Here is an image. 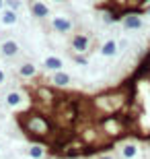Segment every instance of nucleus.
<instances>
[{
  "instance_id": "4be33fe9",
  "label": "nucleus",
  "mask_w": 150,
  "mask_h": 159,
  "mask_svg": "<svg viewBox=\"0 0 150 159\" xmlns=\"http://www.w3.org/2000/svg\"><path fill=\"white\" fill-rule=\"evenodd\" d=\"M6 8V4H4V0H0V11H4Z\"/></svg>"
},
{
  "instance_id": "a211bd4d",
  "label": "nucleus",
  "mask_w": 150,
  "mask_h": 159,
  "mask_svg": "<svg viewBox=\"0 0 150 159\" xmlns=\"http://www.w3.org/2000/svg\"><path fill=\"white\" fill-rule=\"evenodd\" d=\"M140 11H142V15H146V17H150V4H144L142 8H140Z\"/></svg>"
},
{
  "instance_id": "f257e3e1",
  "label": "nucleus",
  "mask_w": 150,
  "mask_h": 159,
  "mask_svg": "<svg viewBox=\"0 0 150 159\" xmlns=\"http://www.w3.org/2000/svg\"><path fill=\"white\" fill-rule=\"evenodd\" d=\"M19 124L23 132L33 141H43V139H49L56 130V122L54 118L45 116L43 112H37V110H29L19 116Z\"/></svg>"
},
{
  "instance_id": "f03ea898",
  "label": "nucleus",
  "mask_w": 150,
  "mask_h": 159,
  "mask_svg": "<svg viewBox=\"0 0 150 159\" xmlns=\"http://www.w3.org/2000/svg\"><path fill=\"white\" fill-rule=\"evenodd\" d=\"M99 130H101V134L105 136V141H117L121 136L127 134V122L123 120V114H109V116H105V118L99 120Z\"/></svg>"
},
{
  "instance_id": "423d86ee",
  "label": "nucleus",
  "mask_w": 150,
  "mask_h": 159,
  "mask_svg": "<svg viewBox=\"0 0 150 159\" xmlns=\"http://www.w3.org/2000/svg\"><path fill=\"white\" fill-rule=\"evenodd\" d=\"M29 12L35 19L45 21V19H49V15H52V8H49L43 0H29Z\"/></svg>"
},
{
  "instance_id": "0eeeda50",
  "label": "nucleus",
  "mask_w": 150,
  "mask_h": 159,
  "mask_svg": "<svg viewBox=\"0 0 150 159\" xmlns=\"http://www.w3.org/2000/svg\"><path fill=\"white\" fill-rule=\"evenodd\" d=\"M0 54H2L4 58H17L19 54H21L19 41L12 39V37H6L4 41H0Z\"/></svg>"
},
{
  "instance_id": "9d476101",
  "label": "nucleus",
  "mask_w": 150,
  "mask_h": 159,
  "mask_svg": "<svg viewBox=\"0 0 150 159\" xmlns=\"http://www.w3.org/2000/svg\"><path fill=\"white\" fill-rule=\"evenodd\" d=\"M43 68L49 72H56V70H64V60L60 58V56H56V54H49V56H45L43 58Z\"/></svg>"
},
{
  "instance_id": "f3484780",
  "label": "nucleus",
  "mask_w": 150,
  "mask_h": 159,
  "mask_svg": "<svg viewBox=\"0 0 150 159\" xmlns=\"http://www.w3.org/2000/svg\"><path fill=\"white\" fill-rule=\"evenodd\" d=\"M6 8H12V11H21L23 8V0H4Z\"/></svg>"
},
{
  "instance_id": "412c9836",
  "label": "nucleus",
  "mask_w": 150,
  "mask_h": 159,
  "mask_svg": "<svg viewBox=\"0 0 150 159\" xmlns=\"http://www.w3.org/2000/svg\"><path fill=\"white\" fill-rule=\"evenodd\" d=\"M52 2H56V4H66L68 0H52Z\"/></svg>"
},
{
  "instance_id": "4468645a",
  "label": "nucleus",
  "mask_w": 150,
  "mask_h": 159,
  "mask_svg": "<svg viewBox=\"0 0 150 159\" xmlns=\"http://www.w3.org/2000/svg\"><path fill=\"white\" fill-rule=\"evenodd\" d=\"M27 155H29L31 159H43L47 155V149L41 145V143H33V145H29V149H27Z\"/></svg>"
},
{
  "instance_id": "ddd939ff",
  "label": "nucleus",
  "mask_w": 150,
  "mask_h": 159,
  "mask_svg": "<svg viewBox=\"0 0 150 159\" xmlns=\"http://www.w3.org/2000/svg\"><path fill=\"white\" fill-rule=\"evenodd\" d=\"M4 101L8 107H21L23 106V93H19V91H8V93L4 95Z\"/></svg>"
},
{
  "instance_id": "39448f33",
  "label": "nucleus",
  "mask_w": 150,
  "mask_h": 159,
  "mask_svg": "<svg viewBox=\"0 0 150 159\" xmlns=\"http://www.w3.org/2000/svg\"><path fill=\"white\" fill-rule=\"evenodd\" d=\"M121 25H123V29L127 31H138L144 27V15L142 11H136V12H126L123 19H121Z\"/></svg>"
},
{
  "instance_id": "6e6552de",
  "label": "nucleus",
  "mask_w": 150,
  "mask_h": 159,
  "mask_svg": "<svg viewBox=\"0 0 150 159\" xmlns=\"http://www.w3.org/2000/svg\"><path fill=\"white\" fill-rule=\"evenodd\" d=\"M117 52H119V46H117L115 39H105L99 48V54L103 56V58H115Z\"/></svg>"
},
{
  "instance_id": "9b49d317",
  "label": "nucleus",
  "mask_w": 150,
  "mask_h": 159,
  "mask_svg": "<svg viewBox=\"0 0 150 159\" xmlns=\"http://www.w3.org/2000/svg\"><path fill=\"white\" fill-rule=\"evenodd\" d=\"M19 75H21L23 79H35V77H39L37 66H35L31 60H27V62H23V64L19 66Z\"/></svg>"
},
{
  "instance_id": "1a4fd4ad",
  "label": "nucleus",
  "mask_w": 150,
  "mask_h": 159,
  "mask_svg": "<svg viewBox=\"0 0 150 159\" xmlns=\"http://www.w3.org/2000/svg\"><path fill=\"white\" fill-rule=\"evenodd\" d=\"M49 83L52 85H56V87H70V83H72V77H70V72H66V70H56L49 77Z\"/></svg>"
},
{
  "instance_id": "f8f14e48",
  "label": "nucleus",
  "mask_w": 150,
  "mask_h": 159,
  "mask_svg": "<svg viewBox=\"0 0 150 159\" xmlns=\"http://www.w3.org/2000/svg\"><path fill=\"white\" fill-rule=\"evenodd\" d=\"M0 21H2V25H6V27L17 25L19 23L17 11H12V8H4V11H0Z\"/></svg>"
},
{
  "instance_id": "dca6fc26",
  "label": "nucleus",
  "mask_w": 150,
  "mask_h": 159,
  "mask_svg": "<svg viewBox=\"0 0 150 159\" xmlns=\"http://www.w3.org/2000/svg\"><path fill=\"white\" fill-rule=\"evenodd\" d=\"M72 54V62L76 66H88L91 60H88V54H76V52H70Z\"/></svg>"
},
{
  "instance_id": "6ab92c4d",
  "label": "nucleus",
  "mask_w": 150,
  "mask_h": 159,
  "mask_svg": "<svg viewBox=\"0 0 150 159\" xmlns=\"http://www.w3.org/2000/svg\"><path fill=\"white\" fill-rule=\"evenodd\" d=\"M4 83H6V72L2 70V68H0V87H2Z\"/></svg>"
},
{
  "instance_id": "20e7f679",
  "label": "nucleus",
  "mask_w": 150,
  "mask_h": 159,
  "mask_svg": "<svg viewBox=\"0 0 150 159\" xmlns=\"http://www.w3.org/2000/svg\"><path fill=\"white\" fill-rule=\"evenodd\" d=\"M49 27H52L56 33H60V35H68V33H72V29H74V23H72L70 17L56 15V17H52V21H49Z\"/></svg>"
},
{
  "instance_id": "aec40b11",
  "label": "nucleus",
  "mask_w": 150,
  "mask_h": 159,
  "mask_svg": "<svg viewBox=\"0 0 150 159\" xmlns=\"http://www.w3.org/2000/svg\"><path fill=\"white\" fill-rule=\"evenodd\" d=\"M99 159H115V157H113V155H107V153H105V155H101Z\"/></svg>"
},
{
  "instance_id": "2eb2a0df",
  "label": "nucleus",
  "mask_w": 150,
  "mask_h": 159,
  "mask_svg": "<svg viewBox=\"0 0 150 159\" xmlns=\"http://www.w3.org/2000/svg\"><path fill=\"white\" fill-rule=\"evenodd\" d=\"M136 155H138V145L136 143H126L121 147V157L123 159H134Z\"/></svg>"
},
{
  "instance_id": "7ed1b4c3",
  "label": "nucleus",
  "mask_w": 150,
  "mask_h": 159,
  "mask_svg": "<svg viewBox=\"0 0 150 159\" xmlns=\"http://www.w3.org/2000/svg\"><path fill=\"white\" fill-rule=\"evenodd\" d=\"M95 50L92 46V39L88 33H74L72 39H70V52H76V54H91Z\"/></svg>"
}]
</instances>
